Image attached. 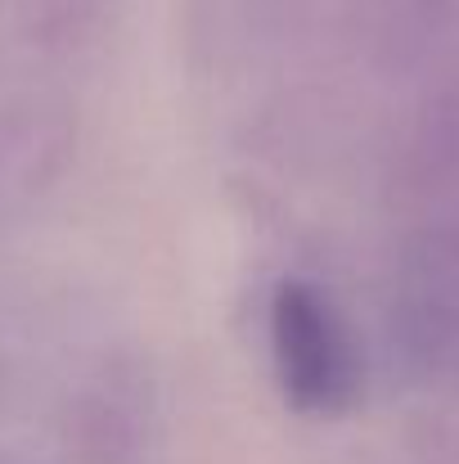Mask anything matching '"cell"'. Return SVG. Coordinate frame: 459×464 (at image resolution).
Returning a JSON list of instances; mask_svg holds the SVG:
<instances>
[{
	"instance_id": "6da1fadb",
	"label": "cell",
	"mask_w": 459,
	"mask_h": 464,
	"mask_svg": "<svg viewBox=\"0 0 459 464\" xmlns=\"http://www.w3.org/2000/svg\"><path fill=\"white\" fill-rule=\"evenodd\" d=\"M387 343L410 379H459V212L406 221L387 285Z\"/></svg>"
},
{
	"instance_id": "7a4b0ae2",
	"label": "cell",
	"mask_w": 459,
	"mask_h": 464,
	"mask_svg": "<svg viewBox=\"0 0 459 464\" xmlns=\"http://www.w3.org/2000/svg\"><path fill=\"white\" fill-rule=\"evenodd\" d=\"M266 324L284 401L315 420L347 415L365 388V365L338 303L311 280H280Z\"/></svg>"
},
{
	"instance_id": "3957f363",
	"label": "cell",
	"mask_w": 459,
	"mask_h": 464,
	"mask_svg": "<svg viewBox=\"0 0 459 464\" xmlns=\"http://www.w3.org/2000/svg\"><path fill=\"white\" fill-rule=\"evenodd\" d=\"M158 392L149 365L131 352H109L72 388L59 415L63 464H140L153 438Z\"/></svg>"
},
{
	"instance_id": "277c9868",
	"label": "cell",
	"mask_w": 459,
	"mask_h": 464,
	"mask_svg": "<svg viewBox=\"0 0 459 464\" xmlns=\"http://www.w3.org/2000/svg\"><path fill=\"white\" fill-rule=\"evenodd\" d=\"M397 198L406 221L428 212H459V68H451L415 109L401 154Z\"/></svg>"
},
{
	"instance_id": "5b68a950",
	"label": "cell",
	"mask_w": 459,
	"mask_h": 464,
	"mask_svg": "<svg viewBox=\"0 0 459 464\" xmlns=\"http://www.w3.org/2000/svg\"><path fill=\"white\" fill-rule=\"evenodd\" d=\"M360 32L383 72L410 77L455 54L459 0H360Z\"/></svg>"
},
{
	"instance_id": "8992f818",
	"label": "cell",
	"mask_w": 459,
	"mask_h": 464,
	"mask_svg": "<svg viewBox=\"0 0 459 464\" xmlns=\"http://www.w3.org/2000/svg\"><path fill=\"white\" fill-rule=\"evenodd\" d=\"M68 150H72L68 122L45 104L9 109L0 122V167L14 171L23 185L59 176V167L68 162Z\"/></svg>"
},
{
	"instance_id": "52a82bcc",
	"label": "cell",
	"mask_w": 459,
	"mask_h": 464,
	"mask_svg": "<svg viewBox=\"0 0 459 464\" xmlns=\"http://www.w3.org/2000/svg\"><path fill=\"white\" fill-rule=\"evenodd\" d=\"M0 464H23V460H14V456H9V451H0Z\"/></svg>"
}]
</instances>
